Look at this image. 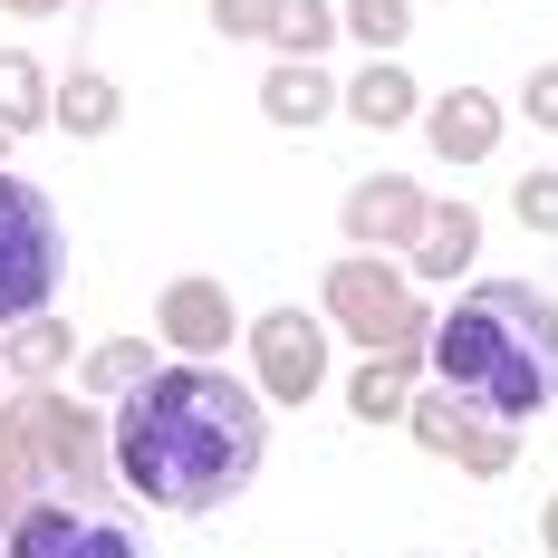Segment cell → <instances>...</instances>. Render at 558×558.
<instances>
[{
	"label": "cell",
	"instance_id": "f1b7e54d",
	"mask_svg": "<svg viewBox=\"0 0 558 558\" xmlns=\"http://www.w3.org/2000/svg\"><path fill=\"white\" fill-rule=\"evenodd\" d=\"M10 145H20V135H10V125H0V165H10Z\"/></svg>",
	"mask_w": 558,
	"mask_h": 558
},
{
	"label": "cell",
	"instance_id": "277c9868",
	"mask_svg": "<svg viewBox=\"0 0 558 558\" xmlns=\"http://www.w3.org/2000/svg\"><path fill=\"white\" fill-rule=\"evenodd\" d=\"M58 270H68V241H58V203L39 183L0 165V328L39 318L58 299Z\"/></svg>",
	"mask_w": 558,
	"mask_h": 558
},
{
	"label": "cell",
	"instance_id": "ac0fdd59",
	"mask_svg": "<svg viewBox=\"0 0 558 558\" xmlns=\"http://www.w3.org/2000/svg\"><path fill=\"white\" fill-rule=\"evenodd\" d=\"M49 97H58V77L39 58L0 49V125H10V135H39V125H49Z\"/></svg>",
	"mask_w": 558,
	"mask_h": 558
},
{
	"label": "cell",
	"instance_id": "ffe728a7",
	"mask_svg": "<svg viewBox=\"0 0 558 558\" xmlns=\"http://www.w3.org/2000/svg\"><path fill=\"white\" fill-rule=\"evenodd\" d=\"M337 29H347L366 58H395L404 39H414V0H347V10H337Z\"/></svg>",
	"mask_w": 558,
	"mask_h": 558
},
{
	"label": "cell",
	"instance_id": "8992f818",
	"mask_svg": "<svg viewBox=\"0 0 558 558\" xmlns=\"http://www.w3.org/2000/svg\"><path fill=\"white\" fill-rule=\"evenodd\" d=\"M0 558H145V539L116 510L77 501V492H39V501L0 530Z\"/></svg>",
	"mask_w": 558,
	"mask_h": 558
},
{
	"label": "cell",
	"instance_id": "4316f807",
	"mask_svg": "<svg viewBox=\"0 0 558 558\" xmlns=\"http://www.w3.org/2000/svg\"><path fill=\"white\" fill-rule=\"evenodd\" d=\"M0 10H10V20H20V29H29V20H68V10H77V0H0Z\"/></svg>",
	"mask_w": 558,
	"mask_h": 558
},
{
	"label": "cell",
	"instance_id": "ba28073f",
	"mask_svg": "<svg viewBox=\"0 0 558 558\" xmlns=\"http://www.w3.org/2000/svg\"><path fill=\"white\" fill-rule=\"evenodd\" d=\"M241 299H231L213 270H183L165 279V299H155V337H165L173 356H222V347H241Z\"/></svg>",
	"mask_w": 558,
	"mask_h": 558
},
{
	"label": "cell",
	"instance_id": "e0dca14e",
	"mask_svg": "<svg viewBox=\"0 0 558 558\" xmlns=\"http://www.w3.org/2000/svg\"><path fill=\"white\" fill-rule=\"evenodd\" d=\"M145 376H155V337H97V347L77 356V395H97V404L135 395Z\"/></svg>",
	"mask_w": 558,
	"mask_h": 558
},
{
	"label": "cell",
	"instance_id": "52a82bcc",
	"mask_svg": "<svg viewBox=\"0 0 558 558\" xmlns=\"http://www.w3.org/2000/svg\"><path fill=\"white\" fill-rule=\"evenodd\" d=\"M10 424L29 434V452H39V472L49 482H68V492H97V472H107V424L87 414V404H68L58 386H20L10 395Z\"/></svg>",
	"mask_w": 558,
	"mask_h": 558
},
{
	"label": "cell",
	"instance_id": "2e32d148",
	"mask_svg": "<svg viewBox=\"0 0 558 558\" xmlns=\"http://www.w3.org/2000/svg\"><path fill=\"white\" fill-rule=\"evenodd\" d=\"M68 356H77V347H68V318H49V308L20 318V328H0V366H10V386H58Z\"/></svg>",
	"mask_w": 558,
	"mask_h": 558
},
{
	"label": "cell",
	"instance_id": "4dcf8cb0",
	"mask_svg": "<svg viewBox=\"0 0 558 558\" xmlns=\"http://www.w3.org/2000/svg\"><path fill=\"white\" fill-rule=\"evenodd\" d=\"M414 558H424V549H414Z\"/></svg>",
	"mask_w": 558,
	"mask_h": 558
},
{
	"label": "cell",
	"instance_id": "3957f363",
	"mask_svg": "<svg viewBox=\"0 0 558 558\" xmlns=\"http://www.w3.org/2000/svg\"><path fill=\"white\" fill-rule=\"evenodd\" d=\"M318 308H328V328L356 337V347H434V318H424L414 270H404L395 251H347V260H328Z\"/></svg>",
	"mask_w": 558,
	"mask_h": 558
},
{
	"label": "cell",
	"instance_id": "30bf717a",
	"mask_svg": "<svg viewBox=\"0 0 558 558\" xmlns=\"http://www.w3.org/2000/svg\"><path fill=\"white\" fill-rule=\"evenodd\" d=\"M510 135V107L492 87H444V97H424V145L444 155V165H492Z\"/></svg>",
	"mask_w": 558,
	"mask_h": 558
},
{
	"label": "cell",
	"instance_id": "5b68a950",
	"mask_svg": "<svg viewBox=\"0 0 558 558\" xmlns=\"http://www.w3.org/2000/svg\"><path fill=\"white\" fill-rule=\"evenodd\" d=\"M328 337H337V328H328V308H299V299L260 308V318L241 328L260 395H270V404H308V395L328 386Z\"/></svg>",
	"mask_w": 558,
	"mask_h": 558
},
{
	"label": "cell",
	"instance_id": "d4e9b609",
	"mask_svg": "<svg viewBox=\"0 0 558 558\" xmlns=\"http://www.w3.org/2000/svg\"><path fill=\"white\" fill-rule=\"evenodd\" d=\"M510 116H530L539 135H558V58H539V68L520 77V107H510Z\"/></svg>",
	"mask_w": 558,
	"mask_h": 558
},
{
	"label": "cell",
	"instance_id": "5bb4252c",
	"mask_svg": "<svg viewBox=\"0 0 558 558\" xmlns=\"http://www.w3.org/2000/svg\"><path fill=\"white\" fill-rule=\"evenodd\" d=\"M260 116L289 125V135H308V125H328L337 116V77L318 58H270V77H260Z\"/></svg>",
	"mask_w": 558,
	"mask_h": 558
},
{
	"label": "cell",
	"instance_id": "7402d4cb",
	"mask_svg": "<svg viewBox=\"0 0 558 558\" xmlns=\"http://www.w3.org/2000/svg\"><path fill=\"white\" fill-rule=\"evenodd\" d=\"M328 39H347L328 0H279V20H270V49L279 58H328Z\"/></svg>",
	"mask_w": 558,
	"mask_h": 558
},
{
	"label": "cell",
	"instance_id": "9c48e42d",
	"mask_svg": "<svg viewBox=\"0 0 558 558\" xmlns=\"http://www.w3.org/2000/svg\"><path fill=\"white\" fill-rule=\"evenodd\" d=\"M434 213V193L414 183V173H366V183H347V203H337V231H347V251H414V231Z\"/></svg>",
	"mask_w": 558,
	"mask_h": 558
},
{
	"label": "cell",
	"instance_id": "cb8c5ba5",
	"mask_svg": "<svg viewBox=\"0 0 558 558\" xmlns=\"http://www.w3.org/2000/svg\"><path fill=\"white\" fill-rule=\"evenodd\" d=\"M510 213H520V231L558 241V173H549V165H530L520 183H510Z\"/></svg>",
	"mask_w": 558,
	"mask_h": 558
},
{
	"label": "cell",
	"instance_id": "603a6c76",
	"mask_svg": "<svg viewBox=\"0 0 558 558\" xmlns=\"http://www.w3.org/2000/svg\"><path fill=\"white\" fill-rule=\"evenodd\" d=\"M510 462H520V424H492V414H482V424L462 434V452H452V472H472V482H501Z\"/></svg>",
	"mask_w": 558,
	"mask_h": 558
},
{
	"label": "cell",
	"instance_id": "7a4b0ae2",
	"mask_svg": "<svg viewBox=\"0 0 558 558\" xmlns=\"http://www.w3.org/2000/svg\"><path fill=\"white\" fill-rule=\"evenodd\" d=\"M434 386L492 424H530L558 404V299L530 279H472L434 318Z\"/></svg>",
	"mask_w": 558,
	"mask_h": 558
},
{
	"label": "cell",
	"instance_id": "44dd1931",
	"mask_svg": "<svg viewBox=\"0 0 558 558\" xmlns=\"http://www.w3.org/2000/svg\"><path fill=\"white\" fill-rule=\"evenodd\" d=\"M29 492H49V472H39L29 434H20V424H10V404H0V530L29 510Z\"/></svg>",
	"mask_w": 558,
	"mask_h": 558
},
{
	"label": "cell",
	"instance_id": "7c38bea8",
	"mask_svg": "<svg viewBox=\"0 0 558 558\" xmlns=\"http://www.w3.org/2000/svg\"><path fill=\"white\" fill-rule=\"evenodd\" d=\"M424 366H434V347H366V366L347 376V414H356V424H404Z\"/></svg>",
	"mask_w": 558,
	"mask_h": 558
},
{
	"label": "cell",
	"instance_id": "4fadbf2b",
	"mask_svg": "<svg viewBox=\"0 0 558 558\" xmlns=\"http://www.w3.org/2000/svg\"><path fill=\"white\" fill-rule=\"evenodd\" d=\"M337 116H356L366 135H395V125H414V116H424V87H414V68H404V58H366V68L337 87Z\"/></svg>",
	"mask_w": 558,
	"mask_h": 558
},
{
	"label": "cell",
	"instance_id": "d6986e66",
	"mask_svg": "<svg viewBox=\"0 0 558 558\" xmlns=\"http://www.w3.org/2000/svg\"><path fill=\"white\" fill-rule=\"evenodd\" d=\"M472 424H482V414H472V404H462V395H452V386H424V395H414V404H404V434H414V444L434 452V462H452Z\"/></svg>",
	"mask_w": 558,
	"mask_h": 558
},
{
	"label": "cell",
	"instance_id": "83f0119b",
	"mask_svg": "<svg viewBox=\"0 0 558 558\" xmlns=\"http://www.w3.org/2000/svg\"><path fill=\"white\" fill-rule=\"evenodd\" d=\"M539 549L558 558V492H549V501H539Z\"/></svg>",
	"mask_w": 558,
	"mask_h": 558
},
{
	"label": "cell",
	"instance_id": "f546056e",
	"mask_svg": "<svg viewBox=\"0 0 558 558\" xmlns=\"http://www.w3.org/2000/svg\"><path fill=\"white\" fill-rule=\"evenodd\" d=\"M0 376H10V366H0Z\"/></svg>",
	"mask_w": 558,
	"mask_h": 558
},
{
	"label": "cell",
	"instance_id": "484cf974",
	"mask_svg": "<svg viewBox=\"0 0 558 558\" xmlns=\"http://www.w3.org/2000/svg\"><path fill=\"white\" fill-rule=\"evenodd\" d=\"M270 20H279V0H213V29L222 39H270Z\"/></svg>",
	"mask_w": 558,
	"mask_h": 558
},
{
	"label": "cell",
	"instance_id": "9a60e30c",
	"mask_svg": "<svg viewBox=\"0 0 558 558\" xmlns=\"http://www.w3.org/2000/svg\"><path fill=\"white\" fill-rule=\"evenodd\" d=\"M49 125H58V135H77V145H97V135L125 125V87H116L107 68H68L58 97H49Z\"/></svg>",
	"mask_w": 558,
	"mask_h": 558
},
{
	"label": "cell",
	"instance_id": "6da1fadb",
	"mask_svg": "<svg viewBox=\"0 0 558 558\" xmlns=\"http://www.w3.org/2000/svg\"><path fill=\"white\" fill-rule=\"evenodd\" d=\"M270 395L241 386L222 356H173L155 366L135 395H116L107 414V452H116V482L135 492L145 510L165 520H203L251 492L260 452H270Z\"/></svg>",
	"mask_w": 558,
	"mask_h": 558
},
{
	"label": "cell",
	"instance_id": "8fae6325",
	"mask_svg": "<svg viewBox=\"0 0 558 558\" xmlns=\"http://www.w3.org/2000/svg\"><path fill=\"white\" fill-rule=\"evenodd\" d=\"M472 260H482V203H462V193H452V203H434V213H424L414 251H404V270L434 279V289H452Z\"/></svg>",
	"mask_w": 558,
	"mask_h": 558
}]
</instances>
